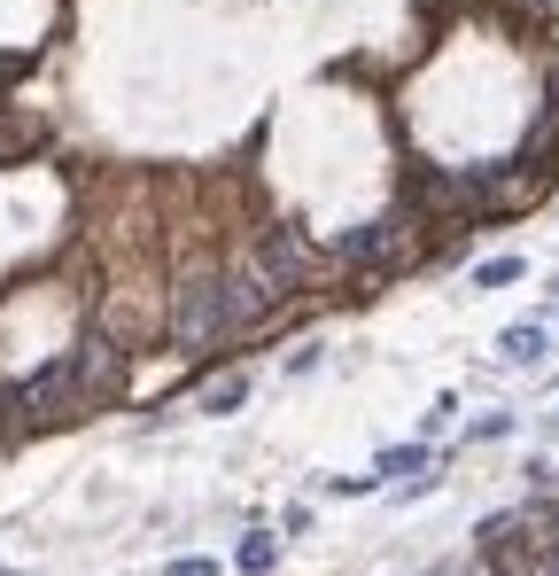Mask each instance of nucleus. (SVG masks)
<instances>
[{
    "mask_svg": "<svg viewBox=\"0 0 559 576\" xmlns=\"http://www.w3.org/2000/svg\"><path fill=\"white\" fill-rule=\"evenodd\" d=\"M521 273H528V258H513V250H505V258H482L475 273H466V289H475V296H490V289H513Z\"/></svg>",
    "mask_w": 559,
    "mask_h": 576,
    "instance_id": "nucleus-11",
    "label": "nucleus"
},
{
    "mask_svg": "<svg viewBox=\"0 0 559 576\" xmlns=\"http://www.w3.org/2000/svg\"><path fill=\"white\" fill-rule=\"evenodd\" d=\"M249 397H256V382H249V374H218V382H203V389H195V414H203V421H226V414H241Z\"/></svg>",
    "mask_w": 559,
    "mask_h": 576,
    "instance_id": "nucleus-8",
    "label": "nucleus"
},
{
    "mask_svg": "<svg viewBox=\"0 0 559 576\" xmlns=\"http://www.w3.org/2000/svg\"><path fill=\"white\" fill-rule=\"evenodd\" d=\"M171 343L186 351V359H218V343H226V304H218V273H179L171 281Z\"/></svg>",
    "mask_w": 559,
    "mask_h": 576,
    "instance_id": "nucleus-2",
    "label": "nucleus"
},
{
    "mask_svg": "<svg viewBox=\"0 0 559 576\" xmlns=\"http://www.w3.org/2000/svg\"><path fill=\"white\" fill-rule=\"evenodd\" d=\"M427 576H466V568H427Z\"/></svg>",
    "mask_w": 559,
    "mask_h": 576,
    "instance_id": "nucleus-15",
    "label": "nucleus"
},
{
    "mask_svg": "<svg viewBox=\"0 0 559 576\" xmlns=\"http://www.w3.org/2000/svg\"><path fill=\"white\" fill-rule=\"evenodd\" d=\"M70 382H78V405L117 397V382H125V343H117V336H78V351H70Z\"/></svg>",
    "mask_w": 559,
    "mask_h": 576,
    "instance_id": "nucleus-5",
    "label": "nucleus"
},
{
    "mask_svg": "<svg viewBox=\"0 0 559 576\" xmlns=\"http://www.w3.org/2000/svg\"><path fill=\"white\" fill-rule=\"evenodd\" d=\"M544 351H551L544 319H521V327H505V336H498V359H505V366H536Z\"/></svg>",
    "mask_w": 559,
    "mask_h": 576,
    "instance_id": "nucleus-9",
    "label": "nucleus"
},
{
    "mask_svg": "<svg viewBox=\"0 0 559 576\" xmlns=\"http://www.w3.org/2000/svg\"><path fill=\"white\" fill-rule=\"evenodd\" d=\"M412 234H420V211L404 203V211H381V218L350 226L334 258H342V266H357V273H397V266L412 258Z\"/></svg>",
    "mask_w": 559,
    "mask_h": 576,
    "instance_id": "nucleus-3",
    "label": "nucleus"
},
{
    "mask_svg": "<svg viewBox=\"0 0 559 576\" xmlns=\"http://www.w3.org/2000/svg\"><path fill=\"white\" fill-rule=\"evenodd\" d=\"M16 414H32V421H62V414H78V382H70V351L62 359H47L32 382H16Z\"/></svg>",
    "mask_w": 559,
    "mask_h": 576,
    "instance_id": "nucleus-6",
    "label": "nucleus"
},
{
    "mask_svg": "<svg viewBox=\"0 0 559 576\" xmlns=\"http://www.w3.org/2000/svg\"><path fill=\"white\" fill-rule=\"evenodd\" d=\"M233 568H241V576H272V568H280V538H272V530H249V538L233 545Z\"/></svg>",
    "mask_w": 559,
    "mask_h": 576,
    "instance_id": "nucleus-10",
    "label": "nucleus"
},
{
    "mask_svg": "<svg viewBox=\"0 0 559 576\" xmlns=\"http://www.w3.org/2000/svg\"><path fill=\"white\" fill-rule=\"evenodd\" d=\"M498 437H513V414H482L475 429H466V444H498Z\"/></svg>",
    "mask_w": 559,
    "mask_h": 576,
    "instance_id": "nucleus-13",
    "label": "nucleus"
},
{
    "mask_svg": "<svg viewBox=\"0 0 559 576\" xmlns=\"http://www.w3.org/2000/svg\"><path fill=\"white\" fill-rule=\"evenodd\" d=\"M163 576H218V561H210V553H179Z\"/></svg>",
    "mask_w": 559,
    "mask_h": 576,
    "instance_id": "nucleus-14",
    "label": "nucleus"
},
{
    "mask_svg": "<svg viewBox=\"0 0 559 576\" xmlns=\"http://www.w3.org/2000/svg\"><path fill=\"white\" fill-rule=\"evenodd\" d=\"M450 421H458V397H450V389H443V397H435V405H427V421H420V437H427V444H435V437H443V429H450Z\"/></svg>",
    "mask_w": 559,
    "mask_h": 576,
    "instance_id": "nucleus-12",
    "label": "nucleus"
},
{
    "mask_svg": "<svg viewBox=\"0 0 559 576\" xmlns=\"http://www.w3.org/2000/svg\"><path fill=\"white\" fill-rule=\"evenodd\" d=\"M435 467V444L427 437H404V444H389L381 460H373V483H412V475H427Z\"/></svg>",
    "mask_w": 559,
    "mask_h": 576,
    "instance_id": "nucleus-7",
    "label": "nucleus"
},
{
    "mask_svg": "<svg viewBox=\"0 0 559 576\" xmlns=\"http://www.w3.org/2000/svg\"><path fill=\"white\" fill-rule=\"evenodd\" d=\"M256 258L272 266V281L288 289V296H304V289L319 281V250H311V241H304V226H288V218H280V226H264V241H256Z\"/></svg>",
    "mask_w": 559,
    "mask_h": 576,
    "instance_id": "nucleus-4",
    "label": "nucleus"
},
{
    "mask_svg": "<svg viewBox=\"0 0 559 576\" xmlns=\"http://www.w3.org/2000/svg\"><path fill=\"white\" fill-rule=\"evenodd\" d=\"M218 304H226V343H256L264 327H280L288 289L272 281V266H264L256 250H241V258L218 273Z\"/></svg>",
    "mask_w": 559,
    "mask_h": 576,
    "instance_id": "nucleus-1",
    "label": "nucleus"
}]
</instances>
